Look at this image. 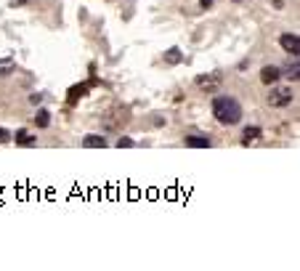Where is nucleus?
Listing matches in <instances>:
<instances>
[{
	"label": "nucleus",
	"instance_id": "obj_1",
	"mask_svg": "<svg viewBox=\"0 0 300 271\" xmlns=\"http://www.w3.org/2000/svg\"><path fill=\"white\" fill-rule=\"evenodd\" d=\"M213 117L221 125H237L242 120V107L231 96H215L213 99Z\"/></svg>",
	"mask_w": 300,
	"mask_h": 271
},
{
	"label": "nucleus",
	"instance_id": "obj_2",
	"mask_svg": "<svg viewBox=\"0 0 300 271\" xmlns=\"http://www.w3.org/2000/svg\"><path fill=\"white\" fill-rule=\"evenodd\" d=\"M292 99H295L292 88H271V93H269L271 107H287V104H292Z\"/></svg>",
	"mask_w": 300,
	"mask_h": 271
},
{
	"label": "nucleus",
	"instance_id": "obj_3",
	"mask_svg": "<svg viewBox=\"0 0 300 271\" xmlns=\"http://www.w3.org/2000/svg\"><path fill=\"white\" fill-rule=\"evenodd\" d=\"M279 45H282V48L287 51V53H292V56H297L300 53V38H297V35L292 32H284L282 35V38H279Z\"/></svg>",
	"mask_w": 300,
	"mask_h": 271
},
{
	"label": "nucleus",
	"instance_id": "obj_4",
	"mask_svg": "<svg viewBox=\"0 0 300 271\" xmlns=\"http://www.w3.org/2000/svg\"><path fill=\"white\" fill-rule=\"evenodd\" d=\"M197 85L207 93H215L218 88H221V75H199L197 77Z\"/></svg>",
	"mask_w": 300,
	"mask_h": 271
},
{
	"label": "nucleus",
	"instance_id": "obj_5",
	"mask_svg": "<svg viewBox=\"0 0 300 271\" xmlns=\"http://www.w3.org/2000/svg\"><path fill=\"white\" fill-rule=\"evenodd\" d=\"M279 72H282V77H290V80L295 82V80L300 77V62H297V56H292L290 62H287V67L279 69Z\"/></svg>",
	"mask_w": 300,
	"mask_h": 271
},
{
	"label": "nucleus",
	"instance_id": "obj_6",
	"mask_svg": "<svg viewBox=\"0 0 300 271\" xmlns=\"http://www.w3.org/2000/svg\"><path fill=\"white\" fill-rule=\"evenodd\" d=\"M279 77H282V72H279V67H274V64H269V67L260 69V80L266 82V85H274Z\"/></svg>",
	"mask_w": 300,
	"mask_h": 271
},
{
	"label": "nucleus",
	"instance_id": "obj_7",
	"mask_svg": "<svg viewBox=\"0 0 300 271\" xmlns=\"http://www.w3.org/2000/svg\"><path fill=\"white\" fill-rule=\"evenodd\" d=\"M260 128L258 125H250V128H245V133H242V144H245V146H250L252 144V141H258L260 138Z\"/></svg>",
	"mask_w": 300,
	"mask_h": 271
},
{
	"label": "nucleus",
	"instance_id": "obj_8",
	"mask_svg": "<svg viewBox=\"0 0 300 271\" xmlns=\"http://www.w3.org/2000/svg\"><path fill=\"white\" fill-rule=\"evenodd\" d=\"M183 141H186V146H194V149H207V146L213 144L207 136H186Z\"/></svg>",
	"mask_w": 300,
	"mask_h": 271
},
{
	"label": "nucleus",
	"instance_id": "obj_9",
	"mask_svg": "<svg viewBox=\"0 0 300 271\" xmlns=\"http://www.w3.org/2000/svg\"><path fill=\"white\" fill-rule=\"evenodd\" d=\"M83 146L85 149H104V146H107V141H104L101 136H96V133H90V136L83 138Z\"/></svg>",
	"mask_w": 300,
	"mask_h": 271
},
{
	"label": "nucleus",
	"instance_id": "obj_10",
	"mask_svg": "<svg viewBox=\"0 0 300 271\" xmlns=\"http://www.w3.org/2000/svg\"><path fill=\"white\" fill-rule=\"evenodd\" d=\"M66 96H69V99H66L69 104H77L83 96H88V85H75V88H69Z\"/></svg>",
	"mask_w": 300,
	"mask_h": 271
},
{
	"label": "nucleus",
	"instance_id": "obj_11",
	"mask_svg": "<svg viewBox=\"0 0 300 271\" xmlns=\"http://www.w3.org/2000/svg\"><path fill=\"white\" fill-rule=\"evenodd\" d=\"M11 138H14L19 146H32L35 144V136L29 131H16V136H11Z\"/></svg>",
	"mask_w": 300,
	"mask_h": 271
},
{
	"label": "nucleus",
	"instance_id": "obj_12",
	"mask_svg": "<svg viewBox=\"0 0 300 271\" xmlns=\"http://www.w3.org/2000/svg\"><path fill=\"white\" fill-rule=\"evenodd\" d=\"M16 69V62L11 56H6V58H0V77H8L11 72Z\"/></svg>",
	"mask_w": 300,
	"mask_h": 271
},
{
	"label": "nucleus",
	"instance_id": "obj_13",
	"mask_svg": "<svg viewBox=\"0 0 300 271\" xmlns=\"http://www.w3.org/2000/svg\"><path fill=\"white\" fill-rule=\"evenodd\" d=\"M51 123V112L48 109H38V114H35V125L38 128H48Z\"/></svg>",
	"mask_w": 300,
	"mask_h": 271
},
{
	"label": "nucleus",
	"instance_id": "obj_14",
	"mask_svg": "<svg viewBox=\"0 0 300 271\" xmlns=\"http://www.w3.org/2000/svg\"><path fill=\"white\" fill-rule=\"evenodd\" d=\"M165 62H168V64H178V62H181V51H178V48H170V51L165 53Z\"/></svg>",
	"mask_w": 300,
	"mask_h": 271
},
{
	"label": "nucleus",
	"instance_id": "obj_15",
	"mask_svg": "<svg viewBox=\"0 0 300 271\" xmlns=\"http://www.w3.org/2000/svg\"><path fill=\"white\" fill-rule=\"evenodd\" d=\"M117 146H120V149H130V146H133V138H125V136H122V138L117 141Z\"/></svg>",
	"mask_w": 300,
	"mask_h": 271
},
{
	"label": "nucleus",
	"instance_id": "obj_16",
	"mask_svg": "<svg viewBox=\"0 0 300 271\" xmlns=\"http://www.w3.org/2000/svg\"><path fill=\"white\" fill-rule=\"evenodd\" d=\"M11 141V133L6 131V128H0V144H8Z\"/></svg>",
	"mask_w": 300,
	"mask_h": 271
},
{
	"label": "nucleus",
	"instance_id": "obj_17",
	"mask_svg": "<svg viewBox=\"0 0 300 271\" xmlns=\"http://www.w3.org/2000/svg\"><path fill=\"white\" fill-rule=\"evenodd\" d=\"M29 101L35 104V107H38V104H43V96H40V93H32V96H29Z\"/></svg>",
	"mask_w": 300,
	"mask_h": 271
},
{
	"label": "nucleus",
	"instance_id": "obj_18",
	"mask_svg": "<svg viewBox=\"0 0 300 271\" xmlns=\"http://www.w3.org/2000/svg\"><path fill=\"white\" fill-rule=\"evenodd\" d=\"M199 6H202V8H210V6H213V0H199Z\"/></svg>",
	"mask_w": 300,
	"mask_h": 271
},
{
	"label": "nucleus",
	"instance_id": "obj_19",
	"mask_svg": "<svg viewBox=\"0 0 300 271\" xmlns=\"http://www.w3.org/2000/svg\"><path fill=\"white\" fill-rule=\"evenodd\" d=\"M27 0H11V6H24Z\"/></svg>",
	"mask_w": 300,
	"mask_h": 271
},
{
	"label": "nucleus",
	"instance_id": "obj_20",
	"mask_svg": "<svg viewBox=\"0 0 300 271\" xmlns=\"http://www.w3.org/2000/svg\"><path fill=\"white\" fill-rule=\"evenodd\" d=\"M271 3H274L276 8H282V6H284V0H271Z\"/></svg>",
	"mask_w": 300,
	"mask_h": 271
},
{
	"label": "nucleus",
	"instance_id": "obj_21",
	"mask_svg": "<svg viewBox=\"0 0 300 271\" xmlns=\"http://www.w3.org/2000/svg\"><path fill=\"white\" fill-rule=\"evenodd\" d=\"M234 3H242V0H234Z\"/></svg>",
	"mask_w": 300,
	"mask_h": 271
}]
</instances>
